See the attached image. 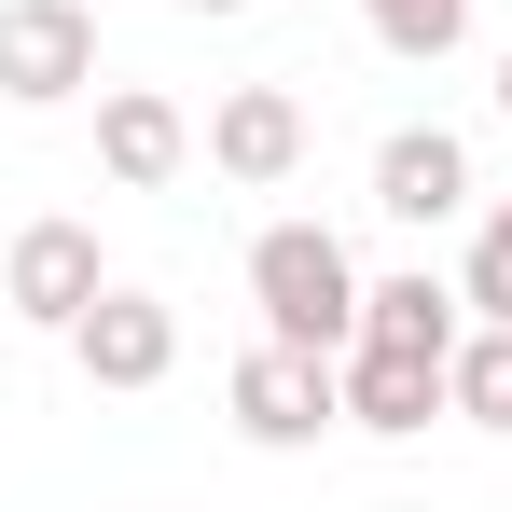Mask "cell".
I'll return each instance as SVG.
<instances>
[{
	"label": "cell",
	"instance_id": "cell-1",
	"mask_svg": "<svg viewBox=\"0 0 512 512\" xmlns=\"http://www.w3.org/2000/svg\"><path fill=\"white\" fill-rule=\"evenodd\" d=\"M360 250L333 222H263L250 236V305H263V346H305V360H346L360 346Z\"/></svg>",
	"mask_w": 512,
	"mask_h": 512
},
{
	"label": "cell",
	"instance_id": "cell-2",
	"mask_svg": "<svg viewBox=\"0 0 512 512\" xmlns=\"http://www.w3.org/2000/svg\"><path fill=\"white\" fill-rule=\"evenodd\" d=\"M222 402H236V429H250L263 457H305L319 429H346V374L305 360V346H250V360L222 374Z\"/></svg>",
	"mask_w": 512,
	"mask_h": 512
},
{
	"label": "cell",
	"instance_id": "cell-3",
	"mask_svg": "<svg viewBox=\"0 0 512 512\" xmlns=\"http://www.w3.org/2000/svg\"><path fill=\"white\" fill-rule=\"evenodd\" d=\"M97 84V0H0V97L70 111Z\"/></svg>",
	"mask_w": 512,
	"mask_h": 512
},
{
	"label": "cell",
	"instance_id": "cell-4",
	"mask_svg": "<svg viewBox=\"0 0 512 512\" xmlns=\"http://www.w3.org/2000/svg\"><path fill=\"white\" fill-rule=\"evenodd\" d=\"M97 291H111V263H97V222H14V250H0V305H14L28 333H70Z\"/></svg>",
	"mask_w": 512,
	"mask_h": 512
},
{
	"label": "cell",
	"instance_id": "cell-5",
	"mask_svg": "<svg viewBox=\"0 0 512 512\" xmlns=\"http://www.w3.org/2000/svg\"><path fill=\"white\" fill-rule=\"evenodd\" d=\"M70 360H84V388H167V374H180V305L111 277L84 319H70Z\"/></svg>",
	"mask_w": 512,
	"mask_h": 512
},
{
	"label": "cell",
	"instance_id": "cell-6",
	"mask_svg": "<svg viewBox=\"0 0 512 512\" xmlns=\"http://www.w3.org/2000/svg\"><path fill=\"white\" fill-rule=\"evenodd\" d=\"M333 374H346V429H374V443H416L429 416H457V388H443L429 346H374V333H360Z\"/></svg>",
	"mask_w": 512,
	"mask_h": 512
},
{
	"label": "cell",
	"instance_id": "cell-7",
	"mask_svg": "<svg viewBox=\"0 0 512 512\" xmlns=\"http://www.w3.org/2000/svg\"><path fill=\"white\" fill-rule=\"evenodd\" d=\"M97 167L125 180V194H167V180L194 167V111H180L167 84H111L97 97Z\"/></svg>",
	"mask_w": 512,
	"mask_h": 512
},
{
	"label": "cell",
	"instance_id": "cell-8",
	"mask_svg": "<svg viewBox=\"0 0 512 512\" xmlns=\"http://www.w3.org/2000/svg\"><path fill=\"white\" fill-rule=\"evenodd\" d=\"M374 208H388V222H457V208H471V139H457V125H388V139H374Z\"/></svg>",
	"mask_w": 512,
	"mask_h": 512
},
{
	"label": "cell",
	"instance_id": "cell-9",
	"mask_svg": "<svg viewBox=\"0 0 512 512\" xmlns=\"http://www.w3.org/2000/svg\"><path fill=\"white\" fill-rule=\"evenodd\" d=\"M208 167L236 180V194H277V180L305 167V97L291 84H236L208 111Z\"/></svg>",
	"mask_w": 512,
	"mask_h": 512
},
{
	"label": "cell",
	"instance_id": "cell-10",
	"mask_svg": "<svg viewBox=\"0 0 512 512\" xmlns=\"http://www.w3.org/2000/svg\"><path fill=\"white\" fill-rule=\"evenodd\" d=\"M360 333H374V346H429V360H457L471 319H457V291H443L429 263H402V277H374V291H360Z\"/></svg>",
	"mask_w": 512,
	"mask_h": 512
},
{
	"label": "cell",
	"instance_id": "cell-11",
	"mask_svg": "<svg viewBox=\"0 0 512 512\" xmlns=\"http://www.w3.org/2000/svg\"><path fill=\"white\" fill-rule=\"evenodd\" d=\"M443 388H457V416H471V429H512V319H471L457 360H443Z\"/></svg>",
	"mask_w": 512,
	"mask_h": 512
},
{
	"label": "cell",
	"instance_id": "cell-12",
	"mask_svg": "<svg viewBox=\"0 0 512 512\" xmlns=\"http://www.w3.org/2000/svg\"><path fill=\"white\" fill-rule=\"evenodd\" d=\"M360 28H374L402 70H443V56L471 42V0H360Z\"/></svg>",
	"mask_w": 512,
	"mask_h": 512
},
{
	"label": "cell",
	"instance_id": "cell-13",
	"mask_svg": "<svg viewBox=\"0 0 512 512\" xmlns=\"http://www.w3.org/2000/svg\"><path fill=\"white\" fill-rule=\"evenodd\" d=\"M457 305H471V319H512V194L485 208V236H471V277H457Z\"/></svg>",
	"mask_w": 512,
	"mask_h": 512
},
{
	"label": "cell",
	"instance_id": "cell-14",
	"mask_svg": "<svg viewBox=\"0 0 512 512\" xmlns=\"http://www.w3.org/2000/svg\"><path fill=\"white\" fill-rule=\"evenodd\" d=\"M180 14H250V0H180Z\"/></svg>",
	"mask_w": 512,
	"mask_h": 512
},
{
	"label": "cell",
	"instance_id": "cell-15",
	"mask_svg": "<svg viewBox=\"0 0 512 512\" xmlns=\"http://www.w3.org/2000/svg\"><path fill=\"white\" fill-rule=\"evenodd\" d=\"M499 125H512V56H499Z\"/></svg>",
	"mask_w": 512,
	"mask_h": 512
},
{
	"label": "cell",
	"instance_id": "cell-16",
	"mask_svg": "<svg viewBox=\"0 0 512 512\" xmlns=\"http://www.w3.org/2000/svg\"><path fill=\"white\" fill-rule=\"evenodd\" d=\"M97 14H111V0H97Z\"/></svg>",
	"mask_w": 512,
	"mask_h": 512
}]
</instances>
